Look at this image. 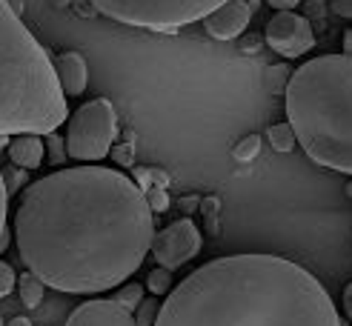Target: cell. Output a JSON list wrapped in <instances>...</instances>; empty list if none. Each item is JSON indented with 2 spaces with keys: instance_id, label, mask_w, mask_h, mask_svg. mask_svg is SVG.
I'll use <instances>...</instances> for the list:
<instances>
[{
  "instance_id": "4316f807",
  "label": "cell",
  "mask_w": 352,
  "mask_h": 326,
  "mask_svg": "<svg viewBox=\"0 0 352 326\" xmlns=\"http://www.w3.org/2000/svg\"><path fill=\"white\" fill-rule=\"evenodd\" d=\"M178 206H181V212H184V215H192V212H198L201 198H195V195H184V198H178Z\"/></svg>"
},
{
  "instance_id": "3957f363",
  "label": "cell",
  "mask_w": 352,
  "mask_h": 326,
  "mask_svg": "<svg viewBox=\"0 0 352 326\" xmlns=\"http://www.w3.org/2000/svg\"><path fill=\"white\" fill-rule=\"evenodd\" d=\"M284 106L309 158L352 175V58L321 55L298 66L287 80Z\"/></svg>"
},
{
  "instance_id": "5b68a950",
  "label": "cell",
  "mask_w": 352,
  "mask_h": 326,
  "mask_svg": "<svg viewBox=\"0 0 352 326\" xmlns=\"http://www.w3.org/2000/svg\"><path fill=\"white\" fill-rule=\"evenodd\" d=\"M89 3L98 14L123 26L175 34L189 23L204 21L226 0H89Z\"/></svg>"
},
{
  "instance_id": "74e56055",
  "label": "cell",
  "mask_w": 352,
  "mask_h": 326,
  "mask_svg": "<svg viewBox=\"0 0 352 326\" xmlns=\"http://www.w3.org/2000/svg\"><path fill=\"white\" fill-rule=\"evenodd\" d=\"M246 6H250V12H255V9H261V0H246Z\"/></svg>"
},
{
  "instance_id": "836d02e7",
  "label": "cell",
  "mask_w": 352,
  "mask_h": 326,
  "mask_svg": "<svg viewBox=\"0 0 352 326\" xmlns=\"http://www.w3.org/2000/svg\"><path fill=\"white\" fill-rule=\"evenodd\" d=\"M344 55H349V58H352V29H346V32H344Z\"/></svg>"
},
{
  "instance_id": "d6986e66",
  "label": "cell",
  "mask_w": 352,
  "mask_h": 326,
  "mask_svg": "<svg viewBox=\"0 0 352 326\" xmlns=\"http://www.w3.org/2000/svg\"><path fill=\"white\" fill-rule=\"evenodd\" d=\"M43 146H46V158H49V163H66V141L63 137H58V132H49V135H43Z\"/></svg>"
},
{
  "instance_id": "8fae6325",
  "label": "cell",
  "mask_w": 352,
  "mask_h": 326,
  "mask_svg": "<svg viewBox=\"0 0 352 326\" xmlns=\"http://www.w3.org/2000/svg\"><path fill=\"white\" fill-rule=\"evenodd\" d=\"M55 75L60 83V92L69 95H83L86 83H89V69L80 51H60L55 58Z\"/></svg>"
},
{
  "instance_id": "ffe728a7",
  "label": "cell",
  "mask_w": 352,
  "mask_h": 326,
  "mask_svg": "<svg viewBox=\"0 0 352 326\" xmlns=\"http://www.w3.org/2000/svg\"><path fill=\"white\" fill-rule=\"evenodd\" d=\"M135 326H155L157 321V312H161V301H157L155 295L146 298V301H140V306L135 309Z\"/></svg>"
},
{
  "instance_id": "8992f818",
  "label": "cell",
  "mask_w": 352,
  "mask_h": 326,
  "mask_svg": "<svg viewBox=\"0 0 352 326\" xmlns=\"http://www.w3.org/2000/svg\"><path fill=\"white\" fill-rule=\"evenodd\" d=\"M66 120H69V132L63 141L69 158L92 163V161H103L112 152V143L118 137V112L107 97H95L83 103Z\"/></svg>"
},
{
  "instance_id": "ab89813d",
  "label": "cell",
  "mask_w": 352,
  "mask_h": 326,
  "mask_svg": "<svg viewBox=\"0 0 352 326\" xmlns=\"http://www.w3.org/2000/svg\"><path fill=\"white\" fill-rule=\"evenodd\" d=\"M69 3H72V0H58V6H69Z\"/></svg>"
},
{
  "instance_id": "e575fe53",
  "label": "cell",
  "mask_w": 352,
  "mask_h": 326,
  "mask_svg": "<svg viewBox=\"0 0 352 326\" xmlns=\"http://www.w3.org/2000/svg\"><path fill=\"white\" fill-rule=\"evenodd\" d=\"M9 326H32V321H29V318H23V315H17V318H12V321H9Z\"/></svg>"
},
{
  "instance_id": "7a4b0ae2",
  "label": "cell",
  "mask_w": 352,
  "mask_h": 326,
  "mask_svg": "<svg viewBox=\"0 0 352 326\" xmlns=\"http://www.w3.org/2000/svg\"><path fill=\"white\" fill-rule=\"evenodd\" d=\"M155 326H344L324 283L280 255L215 257L169 289Z\"/></svg>"
},
{
  "instance_id": "30bf717a",
  "label": "cell",
  "mask_w": 352,
  "mask_h": 326,
  "mask_svg": "<svg viewBox=\"0 0 352 326\" xmlns=\"http://www.w3.org/2000/svg\"><path fill=\"white\" fill-rule=\"evenodd\" d=\"M66 326H135V315L129 309H123L112 298L100 301H86L80 303L72 315H69Z\"/></svg>"
},
{
  "instance_id": "ac0fdd59",
  "label": "cell",
  "mask_w": 352,
  "mask_h": 326,
  "mask_svg": "<svg viewBox=\"0 0 352 326\" xmlns=\"http://www.w3.org/2000/svg\"><path fill=\"white\" fill-rule=\"evenodd\" d=\"M112 301H118L123 309L135 312V309L140 306V301H144V286H140V283H126V286H120V289H118V295H115Z\"/></svg>"
},
{
  "instance_id": "484cf974",
  "label": "cell",
  "mask_w": 352,
  "mask_h": 326,
  "mask_svg": "<svg viewBox=\"0 0 352 326\" xmlns=\"http://www.w3.org/2000/svg\"><path fill=\"white\" fill-rule=\"evenodd\" d=\"M198 209H201V212L209 218V223L215 226V220H212V218H215V215H218V209H221V200H218V198H204Z\"/></svg>"
},
{
  "instance_id": "5bb4252c",
  "label": "cell",
  "mask_w": 352,
  "mask_h": 326,
  "mask_svg": "<svg viewBox=\"0 0 352 326\" xmlns=\"http://www.w3.org/2000/svg\"><path fill=\"white\" fill-rule=\"evenodd\" d=\"M267 141H270V146H272L275 152H292V149L298 146L295 132H292L289 124H275V126H270Z\"/></svg>"
},
{
  "instance_id": "d4e9b609",
  "label": "cell",
  "mask_w": 352,
  "mask_h": 326,
  "mask_svg": "<svg viewBox=\"0 0 352 326\" xmlns=\"http://www.w3.org/2000/svg\"><path fill=\"white\" fill-rule=\"evenodd\" d=\"M6 206H9V192H6V183H3V172H0V235L6 229Z\"/></svg>"
},
{
  "instance_id": "52a82bcc",
  "label": "cell",
  "mask_w": 352,
  "mask_h": 326,
  "mask_svg": "<svg viewBox=\"0 0 352 326\" xmlns=\"http://www.w3.org/2000/svg\"><path fill=\"white\" fill-rule=\"evenodd\" d=\"M201 244H204L201 229L192 223V218H181V220L169 223L166 229L155 232L149 252L157 261V266L175 272V269H181L184 264H189L192 257L201 252Z\"/></svg>"
},
{
  "instance_id": "9c48e42d",
  "label": "cell",
  "mask_w": 352,
  "mask_h": 326,
  "mask_svg": "<svg viewBox=\"0 0 352 326\" xmlns=\"http://www.w3.org/2000/svg\"><path fill=\"white\" fill-rule=\"evenodd\" d=\"M250 17L252 12L246 6V0H226L223 6H218L215 12H209L204 17V29L215 40H235L250 26Z\"/></svg>"
},
{
  "instance_id": "8d00e7d4",
  "label": "cell",
  "mask_w": 352,
  "mask_h": 326,
  "mask_svg": "<svg viewBox=\"0 0 352 326\" xmlns=\"http://www.w3.org/2000/svg\"><path fill=\"white\" fill-rule=\"evenodd\" d=\"M9 246V229H3V235H0V252H3Z\"/></svg>"
},
{
  "instance_id": "6da1fadb",
  "label": "cell",
  "mask_w": 352,
  "mask_h": 326,
  "mask_svg": "<svg viewBox=\"0 0 352 326\" xmlns=\"http://www.w3.org/2000/svg\"><path fill=\"white\" fill-rule=\"evenodd\" d=\"M12 232L34 278L66 295H100L140 269L155 212L120 169L75 166L23 189Z\"/></svg>"
},
{
  "instance_id": "83f0119b",
  "label": "cell",
  "mask_w": 352,
  "mask_h": 326,
  "mask_svg": "<svg viewBox=\"0 0 352 326\" xmlns=\"http://www.w3.org/2000/svg\"><path fill=\"white\" fill-rule=\"evenodd\" d=\"M332 12L338 17H349L352 21V0H332Z\"/></svg>"
},
{
  "instance_id": "4fadbf2b",
  "label": "cell",
  "mask_w": 352,
  "mask_h": 326,
  "mask_svg": "<svg viewBox=\"0 0 352 326\" xmlns=\"http://www.w3.org/2000/svg\"><path fill=\"white\" fill-rule=\"evenodd\" d=\"M17 289H21V301H23L29 309H34V306H41V301H43L46 283H43L41 278H34L32 272H26V275H21V278H17Z\"/></svg>"
},
{
  "instance_id": "2e32d148",
  "label": "cell",
  "mask_w": 352,
  "mask_h": 326,
  "mask_svg": "<svg viewBox=\"0 0 352 326\" xmlns=\"http://www.w3.org/2000/svg\"><path fill=\"white\" fill-rule=\"evenodd\" d=\"M258 154H261V135H246L243 141H238L235 149H232V158L238 163H252Z\"/></svg>"
},
{
  "instance_id": "7402d4cb",
  "label": "cell",
  "mask_w": 352,
  "mask_h": 326,
  "mask_svg": "<svg viewBox=\"0 0 352 326\" xmlns=\"http://www.w3.org/2000/svg\"><path fill=\"white\" fill-rule=\"evenodd\" d=\"M146 203H149V209L152 212H166L169 209V195H166V189H146Z\"/></svg>"
},
{
  "instance_id": "603a6c76",
  "label": "cell",
  "mask_w": 352,
  "mask_h": 326,
  "mask_svg": "<svg viewBox=\"0 0 352 326\" xmlns=\"http://www.w3.org/2000/svg\"><path fill=\"white\" fill-rule=\"evenodd\" d=\"M112 161L120 163L123 169L126 166H135V143H120V146H112Z\"/></svg>"
},
{
  "instance_id": "d6a6232c",
  "label": "cell",
  "mask_w": 352,
  "mask_h": 326,
  "mask_svg": "<svg viewBox=\"0 0 352 326\" xmlns=\"http://www.w3.org/2000/svg\"><path fill=\"white\" fill-rule=\"evenodd\" d=\"M321 14H324V3H309V6H307V14H304V17L309 21V17H321Z\"/></svg>"
},
{
  "instance_id": "d590c367",
  "label": "cell",
  "mask_w": 352,
  "mask_h": 326,
  "mask_svg": "<svg viewBox=\"0 0 352 326\" xmlns=\"http://www.w3.org/2000/svg\"><path fill=\"white\" fill-rule=\"evenodd\" d=\"M9 6H12L14 14H21L23 12V0H9Z\"/></svg>"
},
{
  "instance_id": "4dcf8cb0",
  "label": "cell",
  "mask_w": 352,
  "mask_h": 326,
  "mask_svg": "<svg viewBox=\"0 0 352 326\" xmlns=\"http://www.w3.org/2000/svg\"><path fill=\"white\" fill-rule=\"evenodd\" d=\"M75 12H80V14H86V17L98 14V12H95V6L89 3V0H78V3H75Z\"/></svg>"
},
{
  "instance_id": "1f68e13d",
  "label": "cell",
  "mask_w": 352,
  "mask_h": 326,
  "mask_svg": "<svg viewBox=\"0 0 352 326\" xmlns=\"http://www.w3.org/2000/svg\"><path fill=\"white\" fill-rule=\"evenodd\" d=\"M243 51H255V46H261V34H250V38H243Z\"/></svg>"
},
{
  "instance_id": "f546056e",
  "label": "cell",
  "mask_w": 352,
  "mask_h": 326,
  "mask_svg": "<svg viewBox=\"0 0 352 326\" xmlns=\"http://www.w3.org/2000/svg\"><path fill=\"white\" fill-rule=\"evenodd\" d=\"M341 301H344V312H346L349 321H352V283L344 286V298H341Z\"/></svg>"
},
{
  "instance_id": "f35d334b",
  "label": "cell",
  "mask_w": 352,
  "mask_h": 326,
  "mask_svg": "<svg viewBox=\"0 0 352 326\" xmlns=\"http://www.w3.org/2000/svg\"><path fill=\"white\" fill-rule=\"evenodd\" d=\"M346 198H352V181L346 183Z\"/></svg>"
},
{
  "instance_id": "277c9868",
  "label": "cell",
  "mask_w": 352,
  "mask_h": 326,
  "mask_svg": "<svg viewBox=\"0 0 352 326\" xmlns=\"http://www.w3.org/2000/svg\"><path fill=\"white\" fill-rule=\"evenodd\" d=\"M69 117L46 49L0 0V135H49Z\"/></svg>"
},
{
  "instance_id": "cb8c5ba5",
  "label": "cell",
  "mask_w": 352,
  "mask_h": 326,
  "mask_svg": "<svg viewBox=\"0 0 352 326\" xmlns=\"http://www.w3.org/2000/svg\"><path fill=\"white\" fill-rule=\"evenodd\" d=\"M14 281H17L14 269H12L6 261H0V298H6L9 292L14 289Z\"/></svg>"
},
{
  "instance_id": "e0dca14e",
  "label": "cell",
  "mask_w": 352,
  "mask_h": 326,
  "mask_svg": "<svg viewBox=\"0 0 352 326\" xmlns=\"http://www.w3.org/2000/svg\"><path fill=\"white\" fill-rule=\"evenodd\" d=\"M146 286H149V292H152L155 298L169 295V289H172V272L164 269V266L152 269V272H149V278H146Z\"/></svg>"
},
{
  "instance_id": "9a60e30c",
  "label": "cell",
  "mask_w": 352,
  "mask_h": 326,
  "mask_svg": "<svg viewBox=\"0 0 352 326\" xmlns=\"http://www.w3.org/2000/svg\"><path fill=\"white\" fill-rule=\"evenodd\" d=\"M140 189H166L169 186V175L164 169H135V178H132Z\"/></svg>"
},
{
  "instance_id": "ba28073f",
  "label": "cell",
  "mask_w": 352,
  "mask_h": 326,
  "mask_svg": "<svg viewBox=\"0 0 352 326\" xmlns=\"http://www.w3.org/2000/svg\"><path fill=\"white\" fill-rule=\"evenodd\" d=\"M263 40L270 43V49H275L278 55L284 58H301L315 46V34L312 26L304 14L295 12H278L272 21L267 23L263 32Z\"/></svg>"
},
{
  "instance_id": "f1b7e54d",
  "label": "cell",
  "mask_w": 352,
  "mask_h": 326,
  "mask_svg": "<svg viewBox=\"0 0 352 326\" xmlns=\"http://www.w3.org/2000/svg\"><path fill=\"white\" fill-rule=\"evenodd\" d=\"M301 0H267V6H272L275 12H292Z\"/></svg>"
},
{
  "instance_id": "44dd1931",
  "label": "cell",
  "mask_w": 352,
  "mask_h": 326,
  "mask_svg": "<svg viewBox=\"0 0 352 326\" xmlns=\"http://www.w3.org/2000/svg\"><path fill=\"white\" fill-rule=\"evenodd\" d=\"M289 75H292V69H287L284 63H278V66H270V69H267V83H270V89H272L275 95H284V89H287V80H289Z\"/></svg>"
},
{
  "instance_id": "7c38bea8",
  "label": "cell",
  "mask_w": 352,
  "mask_h": 326,
  "mask_svg": "<svg viewBox=\"0 0 352 326\" xmlns=\"http://www.w3.org/2000/svg\"><path fill=\"white\" fill-rule=\"evenodd\" d=\"M46 158L43 135H14L9 143V161L17 169H38Z\"/></svg>"
}]
</instances>
